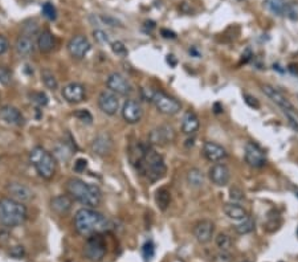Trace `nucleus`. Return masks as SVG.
I'll return each mask as SVG.
<instances>
[{
  "label": "nucleus",
  "instance_id": "f257e3e1",
  "mask_svg": "<svg viewBox=\"0 0 298 262\" xmlns=\"http://www.w3.org/2000/svg\"><path fill=\"white\" fill-rule=\"evenodd\" d=\"M74 228L81 236H93L113 229V224L96 209L81 208L74 215Z\"/></svg>",
  "mask_w": 298,
  "mask_h": 262
},
{
  "label": "nucleus",
  "instance_id": "f03ea898",
  "mask_svg": "<svg viewBox=\"0 0 298 262\" xmlns=\"http://www.w3.org/2000/svg\"><path fill=\"white\" fill-rule=\"evenodd\" d=\"M66 192L72 199L89 208H96L102 203L101 189L80 179H69L66 181Z\"/></svg>",
  "mask_w": 298,
  "mask_h": 262
},
{
  "label": "nucleus",
  "instance_id": "7ed1b4c3",
  "mask_svg": "<svg viewBox=\"0 0 298 262\" xmlns=\"http://www.w3.org/2000/svg\"><path fill=\"white\" fill-rule=\"evenodd\" d=\"M137 172L143 175L149 181L156 183L166 176L167 166H166L163 156L160 155L159 152H156L154 148L149 147L142 163L137 168Z\"/></svg>",
  "mask_w": 298,
  "mask_h": 262
},
{
  "label": "nucleus",
  "instance_id": "20e7f679",
  "mask_svg": "<svg viewBox=\"0 0 298 262\" xmlns=\"http://www.w3.org/2000/svg\"><path fill=\"white\" fill-rule=\"evenodd\" d=\"M27 218V208L20 201L13 199L0 200V224L7 228H15L21 225Z\"/></svg>",
  "mask_w": 298,
  "mask_h": 262
},
{
  "label": "nucleus",
  "instance_id": "39448f33",
  "mask_svg": "<svg viewBox=\"0 0 298 262\" xmlns=\"http://www.w3.org/2000/svg\"><path fill=\"white\" fill-rule=\"evenodd\" d=\"M29 160H31V163L35 167L37 174L43 179L49 180L54 176L56 168H57L56 158L50 152L47 151L45 148L40 147V146L32 148L29 152Z\"/></svg>",
  "mask_w": 298,
  "mask_h": 262
},
{
  "label": "nucleus",
  "instance_id": "423d86ee",
  "mask_svg": "<svg viewBox=\"0 0 298 262\" xmlns=\"http://www.w3.org/2000/svg\"><path fill=\"white\" fill-rule=\"evenodd\" d=\"M107 252V245L105 238L101 237L99 234H93L89 236L86 240L85 246H84V254L89 261L98 262L101 261Z\"/></svg>",
  "mask_w": 298,
  "mask_h": 262
},
{
  "label": "nucleus",
  "instance_id": "0eeeda50",
  "mask_svg": "<svg viewBox=\"0 0 298 262\" xmlns=\"http://www.w3.org/2000/svg\"><path fill=\"white\" fill-rule=\"evenodd\" d=\"M176 139V132L171 125H160L150 131L149 134V143L152 146L164 147L168 144L174 143Z\"/></svg>",
  "mask_w": 298,
  "mask_h": 262
},
{
  "label": "nucleus",
  "instance_id": "6e6552de",
  "mask_svg": "<svg viewBox=\"0 0 298 262\" xmlns=\"http://www.w3.org/2000/svg\"><path fill=\"white\" fill-rule=\"evenodd\" d=\"M152 102L156 106V109L159 110V113L164 115H175L182 110V103L175 99L174 97H170L166 93H154L152 97Z\"/></svg>",
  "mask_w": 298,
  "mask_h": 262
},
{
  "label": "nucleus",
  "instance_id": "1a4fd4ad",
  "mask_svg": "<svg viewBox=\"0 0 298 262\" xmlns=\"http://www.w3.org/2000/svg\"><path fill=\"white\" fill-rule=\"evenodd\" d=\"M244 159L250 167L260 168L266 164L265 152L258 144L253 142H248L244 147Z\"/></svg>",
  "mask_w": 298,
  "mask_h": 262
},
{
  "label": "nucleus",
  "instance_id": "9d476101",
  "mask_svg": "<svg viewBox=\"0 0 298 262\" xmlns=\"http://www.w3.org/2000/svg\"><path fill=\"white\" fill-rule=\"evenodd\" d=\"M107 90L113 91L117 95H129L131 93V85L130 82L127 81V78L122 76L118 72L109 74L106 80Z\"/></svg>",
  "mask_w": 298,
  "mask_h": 262
},
{
  "label": "nucleus",
  "instance_id": "9b49d317",
  "mask_svg": "<svg viewBox=\"0 0 298 262\" xmlns=\"http://www.w3.org/2000/svg\"><path fill=\"white\" fill-rule=\"evenodd\" d=\"M62 98L65 99L68 103H81L86 98V90L85 86L80 84V82H69L66 84L61 90Z\"/></svg>",
  "mask_w": 298,
  "mask_h": 262
},
{
  "label": "nucleus",
  "instance_id": "f8f14e48",
  "mask_svg": "<svg viewBox=\"0 0 298 262\" xmlns=\"http://www.w3.org/2000/svg\"><path fill=\"white\" fill-rule=\"evenodd\" d=\"M98 107L102 113L107 115L117 114L119 110V99L118 95L110 90H103L98 95Z\"/></svg>",
  "mask_w": 298,
  "mask_h": 262
},
{
  "label": "nucleus",
  "instance_id": "ddd939ff",
  "mask_svg": "<svg viewBox=\"0 0 298 262\" xmlns=\"http://www.w3.org/2000/svg\"><path fill=\"white\" fill-rule=\"evenodd\" d=\"M90 43L85 36L77 35L73 36L68 43V52L76 60H82L86 54L89 53Z\"/></svg>",
  "mask_w": 298,
  "mask_h": 262
},
{
  "label": "nucleus",
  "instance_id": "4468645a",
  "mask_svg": "<svg viewBox=\"0 0 298 262\" xmlns=\"http://www.w3.org/2000/svg\"><path fill=\"white\" fill-rule=\"evenodd\" d=\"M209 179L216 187H225L231 180V170L224 163H215L209 168Z\"/></svg>",
  "mask_w": 298,
  "mask_h": 262
},
{
  "label": "nucleus",
  "instance_id": "2eb2a0df",
  "mask_svg": "<svg viewBox=\"0 0 298 262\" xmlns=\"http://www.w3.org/2000/svg\"><path fill=\"white\" fill-rule=\"evenodd\" d=\"M122 118L130 125L138 123L142 119L143 109L141 103L135 99H127L122 106Z\"/></svg>",
  "mask_w": 298,
  "mask_h": 262
},
{
  "label": "nucleus",
  "instance_id": "dca6fc26",
  "mask_svg": "<svg viewBox=\"0 0 298 262\" xmlns=\"http://www.w3.org/2000/svg\"><path fill=\"white\" fill-rule=\"evenodd\" d=\"M215 224L209 220H201L194 226V237L199 244H207L212 240Z\"/></svg>",
  "mask_w": 298,
  "mask_h": 262
},
{
  "label": "nucleus",
  "instance_id": "f3484780",
  "mask_svg": "<svg viewBox=\"0 0 298 262\" xmlns=\"http://www.w3.org/2000/svg\"><path fill=\"white\" fill-rule=\"evenodd\" d=\"M92 151L98 156H106L113 151V139L111 136L106 132L99 134L93 139L92 144H90Z\"/></svg>",
  "mask_w": 298,
  "mask_h": 262
},
{
  "label": "nucleus",
  "instance_id": "a211bd4d",
  "mask_svg": "<svg viewBox=\"0 0 298 262\" xmlns=\"http://www.w3.org/2000/svg\"><path fill=\"white\" fill-rule=\"evenodd\" d=\"M261 90L262 93L273 101L276 105L281 107L282 110H286V109H293V105L290 103V101L286 98L285 95L282 94L281 91L277 90L276 87H273L272 85H268V84H262L261 85Z\"/></svg>",
  "mask_w": 298,
  "mask_h": 262
},
{
  "label": "nucleus",
  "instance_id": "6ab92c4d",
  "mask_svg": "<svg viewBox=\"0 0 298 262\" xmlns=\"http://www.w3.org/2000/svg\"><path fill=\"white\" fill-rule=\"evenodd\" d=\"M203 154L207 158V160L212 163H219L223 159L227 158V151L223 146L215 142H205L203 146Z\"/></svg>",
  "mask_w": 298,
  "mask_h": 262
},
{
  "label": "nucleus",
  "instance_id": "aec40b11",
  "mask_svg": "<svg viewBox=\"0 0 298 262\" xmlns=\"http://www.w3.org/2000/svg\"><path fill=\"white\" fill-rule=\"evenodd\" d=\"M7 192L9 193L11 199L20 201V203L32 200L33 197L32 191L27 185L20 184V183H11V184L7 185Z\"/></svg>",
  "mask_w": 298,
  "mask_h": 262
},
{
  "label": "nucleus",
  "instance_id": "412c9836",
  "mask_svg": "<svg viewBox=\"0 0 298 262\" xmlns=\"http://www.w3.org/2000/svg\"><path fill=\"white\" fill-rule=\"evenodd\" d=\"M0 118L3 119L5 123L12 125V126H21L24 123V115L21 114V111L15 106H3L0 109Z\"/></svg>",
  "mask_w": 298,
  "mask_h": 262
},
{
  "label": "nucleus",
  "instance_id": "4be33fe9",
  "mask_svg": "<svg viewBox=\"0 0 298 262\" xmlns=\"http://www.w3.org/2000/svg\"><path fill=\"white\" fill-rule=\"evenodd\" d=\"M199 127H200V121L198 118V115L191 110L186 111L182 119V132L184 135L192 136L199 130Z\"/></svg>",
  "mask_w": 298,
  "mask_h": 262
},
{
  "label": "nucleus",
  "instance_id": "5701e85b",
  "mask_svg": "<svg viewBox=\"0 0 298 262\" xmlns=\"http://www.w3.org/2000/svg\"><path fill=\"white\" fill-rule=\"evenodd\" d=\"M36 45L41 53H50L56 48V37L50 31L45 29V31L39 33Z\"/></svg>",
  "mask_w": 298,
  "mask_h": 262
},
{
  "label": "nucleus",
  "instance_id": "b1692460",
  "mask_svg": "<svg viewBox=\"0 0 298 262\" xmlns=\"http://www.w3.org/2000/svg\"><path fill=\"white\" fill-rule=\"evenodd\" d=\"M147 148L149 147H147L146 144L141 143V142H135V143L130 144L129 151H127V156H129L130 164L135 168V170H137V168L141 166V163H142L143 158H145V155H146Z\"/></svg>",
  "mask_w": 298,
  "mask_h": 262
},
{
  "label": "nucleus",
  "instance_id": "393cba45",
  "mask_svg": "<svg viewBox=\"0 0 298 262\" xmlns=\"http://www.w3.org/2000/svg\"><path fill=\"white\" fill-rule=\"evenodd\" d=\"M15 49L20 57H31L35 52V41L32 40L31 36L21 35V36L17 37Z\"/></svg>",
  "mask_w": 298,
  "mask_h": 262
},
{
  "label": "nucleus",
  "instance_id": "a878e982",
  "mask_svg": "<svg viewBox=\"0 0 298 262\" xmlns=\"http://www.w3.org/2000/svg\"><path fill=\"white\" fill-rule=\"evenodd\" d=\"M223 211H224L225 216L233 220V221H243L244 218L248 217V212L245 211L240 204L237 203H227L223 207Z\"/></svg>",
  "mask_w": 298,
  "mask_h": 262
},
{
  "label": "nucleus",
  "instance_id": "bb28decb",
  "mask_svg": "<svg viewBox=\"0 0 298 262\" xmlns=\"http://www.w3.org/2000/svg\"><path fill=\"white\" fill-rule=\"evenodd\" d=\"M50 207L58 215H65L72 208V197L68 195H60L50 200Z\"/></svg>",
  "mask_w": 298,
  "mask_h": 262
},
{
  "label": "nucleus",
  "instance_id": "cd10ccee",
  "mask_svg": "<svg viewBox=\"0 0 298 262\" xmlns=\"http://www.w3.org/2000/svg\"><path fill=\"white\" fill-rule=\"evenodd\" d=\"M187 183L192 188H201L205 183V176L199 168H191L187 172Z\"/></svg>",
  "mask_w": 298,
  "mask_h": 262
},
{
  "label": "nucleus",
  "instance_id": "c85d7f7f",
  "mask_svg": "<svg viewBox=\"0 0 298 262\" xmlns=\"http://www.w3.org/2000/svg\"><path fill=\"white\" fill-rule=\"evenodd\" d=\"M155 203L160 211H166L171 204V192L166 187H162L156 191L155 193Z\"/></svg>",
  "mask_w": 298,
  "mask_h": 262
},
{
  "label": "nucleus",
  "instance_id": "c756f323",
  "mask_svg": "<svg viewBox=\"0 0 298 262\" xmlns=\"http://www.w3.org/2000/svg\"><path fill=\"white\" fill-rule=\"evenodd\" d=\"M264 7L274 16L285 15L286 1L285 0H264Z\"/></svg>",
  "mask_w": 298,
  "mask_h": 262
},
{
  "label": "nucleus",
  "instance_id": "7c9ffc66",
  "mask_svg": "<svg viewBox=\"0 0 298 262\" xmlns=\"http://www.w3.org/2000/svg\"><path fill=\"white\" fill-rule=\"evenodd\" d=\"M281 216L280 213L276 212V211H270L266 216V221L264 222V229L268 232V233H273L276 230L281 226Z\"/></svg>",
  "mask_w": 298,
  "mask_h": 262
},
{
  "label": "nucleus",
  "instance_id": "2f4dec72",
  "mask_svg": "<svg viewBox=\"0 0 298 262\" xmlns=\"http://www.w3.org/2000/svg\"><path fill=\"white\" fill-rule=\"evenodd\" d=\"M90 21L94 25H107V27H123V24L118 19L113 16H107V15H94L90 16Z\"/></svg>",
  "mask_w": 298,
  "mask_h": 262
},
{
  "label": "nucleus",
  "instance_id": "473e14b6",
  "mask_svg": "<svg viewBox=\"0 0 298 262\" xmlns=\"http://www.w3.org/2000/svg\"><path fill=\"white\" fill-rule=\"evenodd\" d=\"M41 81H43L45 87L49 89V90L56 91L58 89L57 78H56V76H54V74L49 69L41 70Z\"/></svg>",
  "mask_w": 298,
  "mask_h": 262
},
{
  "label": "nucleus",
  "instance_id": "72a5a7b5",
  "mask_svg": "<svg viewBox=\"0 0 298 262\" xmlns=\"http://www.w3.org/2000/svg\"><path fill=\"white\" fill-rule=\"evenodd\" d=\"M256 228V222H254L253 218L250 217H247L243 221H240L237 225H235V232L239 234H249L252 233Z\"/></svg>",
  "mask_w": 298,
  "mask_h": 262
},
{
  "label": "nucleus",
  "instance_id": "f704fd0d",
  "mask_svg": "<svg viewBox=\"0 0 298 262\" xmlns=\"http://www.w3.org/2000/svg\"><path fill=\"white\" fill-rule=\"evenodd\" d=\"M72 154H73V152H72V148L66 143H61L58 144V146H56L53 156L54 158H57L58 160H61V162H68V160L72 158Z\"/></svg>",
  "mask_w": 298,
  "mask_h": 262
},
{
  "label": "nucleus",
  "instance_id": "c9c22d12",
  "mask_svg": "<svg viewBox=\"0 0 298 262\" xmlns=\"http://www.w3.org/2000/svg\"><path fill=\"white\" fill-rule=\"evenodd\" d=\"M215 244L221 252H228L232 246V240L227 233H219L215 238Z\"/></svg>",
  "mask_w": 298,
  "mask_h": 262
},
{
  "label": "nucleus",
  "instance_id": "e433bc0d",
  "mask_svg": "<svg viewBox=\"0 0 298 262\" xmlns=\"http://www.w3.org/2000/svg\"><path fill=\"white\" fill-rule=\"evenodd\" d=\"M31 102L35 103L37 107H44L48 103V97L43 93V91H33L29 94Z\"/></svg>",
  "mask_w": 298,
  "mask_h": 262
},
{
  "label": "nucleus",
  "instance_id": "4c0bfd02",
  "mask_svg": "<svg viewBox=\"0 0 298 262\" xmlns=\"http://www.w3.org/2000/svg\"><path fill=\"white\" fill-rule=\"evenodd\" d=\"M41 13H43V16L45 19H48V20H56V17H57V11H56V7H54L52 3H45L41 7Z\"/></svg>",
  "mask_w": 298,
  "mask_h": 262
},
{
  "label": "nucleus",
  "instance_id": "58836bf2",
  "mask_svg": "<svg viewBox=\"0 0 298 262\" xmlns=\"http://www.w3.org/2000/svg\"><path fill=\"white\" fill-rule=\"evenodd\" d=\"M284 111V114H285L286 119H288V122H289L290 127L293 129V130H296L298 132V113L293 109H286V110H282Z\"/></svg>",
  "mask_w": 298,
  "mask_h": 262
},
{
  "label": "nucleus",
  "instance_id": "ea45409f",
  "mask_svg": "<svg viewBox=\"0 0 298 262\" xmlns=\"http://www.w3.org/2000/svg\"><path fill=\"white\" fill-rule=\"evenodd\" d=\"M142 256L145 261L149 262L154 256H155V245L152 241H146L142 246Z\"/></svg>",
  "mask_w": 298,
  "mask_h": 262
},
{
  "label": "nucleus",
  "instance_id": "a19ab883",
  "mask_svg": "<svg viewBox=\"0 0 298 262\" xmlns=\"http://www.w3.org/2000/svg\"><path fill=\"white\" fill-rule=\"evenodd\" d=\"M39 32V27H37L36 21H25L24 25H23V35L25 36H35Z\"/></svg>",
  "mask_w": 298,
  "mask_h": 262
},
{
  "label": "nucleus",
  "instance_id": "79ce46f5",
  "mask_svg": "<svg viewBox=\"0 0 298 262\" xmlns=\"http://www.w3.org/2000/svg\"><path fill=\"white\" fill-rule=\"evenodd\" d=\"M111 50H113V53L119 56V57H126L127 56V48L125 46L122 41H114V43H111Z\"/></svg>",
  "mask_w": 298,
  "mask_h": 262
},
{
  "label": "nucleus",
  "instance_id": "37998d69",
  "mask_svg": "<svg viewBox=\"0 0 298 262\" xmlns=\"http://www.w3.org/2000/svg\"><path fill=\"white\" fill-rule=\"evenodd\" d=\"M93 37L98 44H109V41H110L109 35H107L105 31H102V29H96V31H93Z\"/></svg>",
  "mask_w": 298,
  "mask_h": 262
},
{
  "label": "nucleus",
  "instance_id": "c03bdc74",
  "mask_svg": "<svg viewBox=\"0 0 298 262\" xmlns=\"http://www.w3.org/2000/svg\"><path fill=\"white\" fill-rule=\"evenodd\" d=\"M12 81V73L4 66H0V84L1 85H9Z\"/></svg>",
  "mask_w": 298,
  "mask_h": 262
},
{
  "label": "nucleus",
  "instance_id": "a18cd8bd",
  "mask_svg": "<svg viewBox=\"0 0 298 262\" xmlns=\"http://www.w3.org/2000/svg\"><path fill=\"white\" fill-rule=\"evenodd\" d=\"M74 117L80 119L81 122L88 123V125H90V123L93 122V117H92V114H90L88 110H85V109H81V110L76 111V113H74Z\"/></svg>",
  "mask_w": 298,
  "mask_h": 262
},
{
  "label": "nucleus",
  "instance_id": "49530a36",
  "mask_svg": "<svg viewBox=\"0 0 298 262\" xmlns=\"http://www.w3.org/2000/svg\"><path fill=\"white\" fill-rule=\"evenodd\" d=\"M229 199H231L233 203L244 200V192H243V189L239 188V187H232V188L229 189Z\"/></svg>",
  "mask_w": 298,
  "mask_h": 262
},
{
  "label": "nucleus",
  "instance_id": "de8ad7c7",
  "mask_svg": "<svg viewBox=\"0 0 298 262\" xmlns=\"http://www.w3.org/2000/svg\"><path fill=\"white\" fill-rule=\"evenodd\" d=\"M244 102L248 105L252 109H260V102H258V99L253 95L249 94H244Z\"/></svg>",
  "mask_w": 298,
  "mask_h": 262
},
{
  "label": "nucleus",
  "instance_id": "09e8293b",
  "mask_svg": "<svg viewBox=\"0 0 298 262\" xmlns=\"http://www.w3.org/2000/svg\"><path fill=\"white\" fill-rule=\"evenodd\" d=\"M86 167H88V162H86V159H77L76 162H74V166H73V170L76 172H84L86 170Z\"/></svg>",
  "mask_w": 298,
  "mask_h": 262
},
{
  "label": "nucleus",
  "instance_id": "8fccbe9b",
  "mask_svg": "<svg viewBox=\"0 0 298 262\" xmlns=\"http://www.w3.org/2000/svg\"><path fill=\"white\" fill-rule=\"evenodd\" d=\"M9 48V43L7 40V37L3 36V35H0V56L1 54H4Z\"/></svg>",
  "mask_w": 298,
  "mask_h": 262
},
{
  "label": "nucleus",
  "instance_id": "3c124183",
  "mask_svg": "<svg viewBox=\"0 0 298 262\" xmlns=\"http://www.w3.org/2000/svg\"><path fill=\"white\" fill-rule=\"evenodd\" d=\"M11 256L15 258H21L24 256V248L23 246H15L11 249Z\"/></svg>",
  "mask_w": 298,
  "mask_h": 262
},
{
  "label": "nucleus",
  "instance_id": "603ef678",
  "mask_svg": "<svg viewBox=\"0 0 298 262\" xmlns=\"http://www.w3.org/2000/svg\"><path fill=\"white\" fill-rule=\"evenodd\" d=\"M252 57H253V53H252V50L249 49V48H248V49H245V52L243 54H241V64H243V62H248V61H250V60H252Z\"/></svg>",
  "mask_w": 298,
  "mask_h": 262
},
{
  "label": "nucleus",
  "instance_id": "864d4df0",
  "mask_svg": "<svg viewBox=\"0 0 298 262\" xmlns=\"http://www.w3.org/2000/svg\"><path fill=\"white\" fill-rule=\"evenodd\" d=\"M160 33H162V36H163L164 39H176V33L172 32V31H170V29L167 28L160 29Z\"/></svg>",
  "mask_w": 298,
  "mask_h": 262
},
{
  "label": "nucleus",
  "instance_id": "5fc2aeb1",
  "mask_svg": "<svg viewBox=\"0 0 298 262\" xmlns=\"http://www.w3.org/2000/svg\"><path fill=\"white\" fill-rule=\"evenodd\" d=\"M213 111H215L216 114H220V113H223V106H221L219 102H216L213 105Z\"/></svg>",
  "mask_w": 298,
  "mask_h": 262
},
{
  "label": "nucleus",
  "instance_id": "6e6d98bb",
  "mask_svg": "<svg viewBox=\"0 0 298 262\" xmlns=\"http://www.w3.org/2000/svg\"><path fill=\"white\" fill-rule=\"evenodd\" d=\"M167 62L171 66H176V60H175V57L172 56V54H168L167 56Z\"/></svg>",
  "mask_w": 298,
  "mask_h": 262
},
{
  "label": "nucleus",
  "instance_id": "4d7b16f0",
  "mask_svg": "<svg viewBox=\"0 0 298 262\" xmlns=\"http://www.w3.org/2000/svg\"><path fill=\"white\" fill-rule=\"evenodd\" d=\"M145 25H146V28H150V29L155 28V23H154V21H145Z\"/></svg>",
  "mask_w": 298,
  "mask_h": 262
},
{
  "label": "nucleus",
  "instance_id": "13d9d810",
  "mask_svg": "<svg viewBox=\"0 0 298 262\" xmlns=\"http://www.w3.org/2000/svg\"><path fill=\"white\" fill-rule=\"evenodd\" d=\"M188 52H190V54H192V56H195V57H200V53H199L195 48H192V49H190Z\"/></svg>",
  "mask_w": 298,
  "mask_h": 262
},
{
  "label": "nucleus",
  "instance_id": "bf43d9fd",
  "mask_svg": "<svg viewBox=\"0 0 298 262\" xmlns=\"http://www.w3.org/2000/svg\"><path fill=\"white\" fill-rule=\"evenodd\" d=\"M241 262H250V261H248V260H244V261H241Z\"/></svg>",
  "mask_w": 298,
  "mask_h": 262
},
{
  "label": "nucleus",
  "instance_id": "052dcab7",
  "mask_svg": "<svg viewBox=\"0 0 298 262\" xmlns=\"http://www.w3.org/2000/svg\"><path fill=\"white\" fill-rule=\"evenodd\" d=\"M296 196H297V197H298V192H296Z\"/></svg>",
  "mask_w": 298,
  "mask_h": 262
}]
</instances>
